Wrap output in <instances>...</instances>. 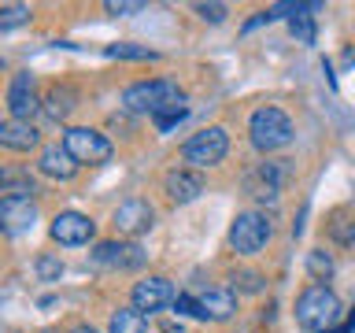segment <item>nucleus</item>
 <instances>
[{
	"label": "nucleus",
	"instance_id": "obj_1",
	"mask_svg": "<svg viewBox=\"0 0 355 333\" xmlns=\"http://www.w3.org/2000/svg\"><path fill=\"white\" fill-rule=\"evenodd\" d=\"M340 315H344L340 300L326 285H307L296 300V322L311 333H333L340 326Z\"/></svg>",
	"mask_w": 355,
	"mask_h": 333
},
{
	"label": "nucleus",
	"instance_id": "obj_2",
	"mask_svg": "<svg viewBox=\"0 0 355 333\" xmlns=\"http://www.w3.org/2000/svg\"><path fill=\"white\" fill-rule=\"evenodd\" d=\"M248 137L259 152H277L293 144V119L282 108H259L248 119Z\"/></svg>",
	"mask_w": 355,
	"mask_h": 333
},
{
	"label": "nucleus",
	"instance_id": "obj_3",
	"mask_svg": "<svg viewBox=\"0 0 355 333\" xmlns=\"http://www.w3.org/2000/svg\"><path fill=\"white\" fill-rule=\"evenodd\" d=\"M226 152H230V133L222 126H207V130L193 133V137L182 144V160L193 166V171H204V166L222 163Z\"/></svg>",
	"mask_w": 355,
	"mask_h": 333
},
{
	"label": "nucleus",
	"instance_id": "obj_4",
	"mask_svg": "<svg viewBox=\"0 0 355 333\" xmlns=\"http://www.w3.org/2000/svg\"><path fill=\"white\" fill-rule=\"evenodd\" d=\"M178 96H185V93H182L174 82H166V78H152V82H133V85H126V93H122V108H126V111H144V115H155L159 108L174 104Z\"/></svg>",
	"mask_w": 355,
	"mask_h": 333
},
{
	"label": "nucleus",
	"instance_id": "obj_5",
	"mask_svg": "<svg viewBox=\"0 0 355 333\" xmlns=\"http://www.w3.org/2000/svg\"><path fill=\"white\" fill-rule=\"evenodd\" d=\"M270 222H266L263 211H241L237 219L230 222V248L237 255H259L270 241Z\"/></svg>",
	"mask_w": 355,
	"mask_h": 333
},
{
	"label": "nucleus",
	"instance_id": "obj_6",
	"mask_svg": "<svg viewBox=\"0 0 355 333\" xmlns=\"http://www.w3.org/2000/svg\"><path fill=\"white\" fill-rule=\"evenodd\" d=\"M285 185V160H263L244 171V193L259 204H274Z\"/></svg>",
	"mask_w": 355,
	"mask_h": 333
},
{
	"label": "nucleus",
	"instance_id": "obj_7",
	"mask_svg": "<svg viewBox=\"0 0 355 333\" xmlns=\"http://www.w3.org/2000/svg\"><path fill=\"white\" fill-rule=\"evenodd\" d=\"M63 148L74 155V163L82 166V163H107L111 160V141L104 137V133H96V130H89V126H71V130H63Z\"/></svg>",
	"mask_w": 355,
	"mask_h": 333
},
{
	"label": "nucleus",
	"instance_id": "obj_8",
	"mask_svg": "<svg viewBox=\"0 0 355 333\" xmlns=\"http://www.w3.org/2000/svg\"><path fill=\"white\" fill-rule=\"evenodd\" d=\"M52 241L63 244V248H78V244H89L96 237V222L82 215V211H60L52 219Z\"/></svg>",
	"mask_w": 355,
	"mask_h": 333
},
{
	"label": "nucleus",
	"instance_id": "obj_9",
	"mask_svg": "<svg viewBox=\"0 0 355 333\" xmlns=\"http://www.w3.org/2000/svg\"><path fill=\"white\" fill-rule=\"evenodd\" d=\"M89 259H93V266H104V271H133V266L144 263V252L130 241H100Z\"/></svg>",
	"mask_w": 355,
	"mask_h": 333
},
{
	"label": "nucleus",
	"instance_id": "obj_10",
	"mask_svg": "<svg viewBox=\"0 0 355 333\" xmlns=\"http://www.w3.org/2000/svg\"><path fill=\"white\" fill-rule=\"evenodd\" d=\"M8 111H11V119H22V122H30L33 111H41L37 78H33L30 71H19L15 78H11V85H8Z\"/></svg>",
	"mask_w": 355,
	"mask_h": 333
},
{
	"label": "nucleus",
	"instance_id": "obj_11",
	"mask_svg": "<svg viewBox=\"0 0 355 333\" xmlns=\"http://www.w3.org/2000/svg\"><path fill=\"white\" fill-rule=\"evenodd\" d=\"M152 219H155V211L148 200H126V204H119L115 207V215H111V226H115L119 237H137V233L144 230H152Z\"/></svg>",
	"mask_w": 355,
	"mask_h": 333
},
{
	"label": "nucleus",
	"instance_id": "obj_12",
	"mask_svg": "<svg viewBox=\"0 0 355 333\" xmlns=\"http://www.w3.org/2000/svg\"><path fill=\"white\" fill-rule=\"evenodd\" d=\"M178 293H174V285L166 282V278L159 274H152V278H141L137 285H133V307L137 311H163L166 304H174Z\"/></svg>",
	"mask_w": 355,
	"mask_h": 333
},
{
	"label": "nucleus",
	"instance_id": "obj_13",
	"mask_svg": "<svg viewBox=\"0 0 355 333\" xmlns=\"http://www.w3.org/2000/svg\"><path fill=\"white\" fill-rule=\"evenodd\" d=\"M163 193L171 196V204H193L204 193V174L193 166H174L163 174Z\"/></svg>",
	"mask_w": 355,
	"mask_h": 333
},
{
	"label": "nucleus",
	"instance_id": "obj_14",
	"mask_svg": "<svg viewBox=\"0 0 355 333\" xmlns=\"http://www.w3.org/2000/svg\"><path fill=\"white\" fill-rule=\"evenodd\" d=\"M0 222H4V233L19 237V233L33 230V222H37V204H33V200H22V196H4L0 200Z\"/></svg>",
	"mask_w": 355,
	"mask_h": 333
},
{
	"label": "nucleus",
	"instance_id": "obj_15",
	"mask_svg": "<svg viewBox=\"0 0 355 333\" xmlns=\"http://www.w3.org/2000/svg\"><path fill=\"white\" fill-rule=\"evenodd\" d=\"M37 171L44 178H55V182H71V178L78 174V163L63 144H49V148L41 152V160H37Z\"/></svg>",
	"mask_w": 355,
	"mask_h": 333
},
{
	"label": "nucleus",
	"instance_id": "obj_16",
	"mask_svg": "<svg viewBox=\"0 0 355 333\" xmlns=\"http://www.w3.org/2000/svg\"><path fill=\"white\" fill-rule=\"evenodd\" d=\"M37 141H41V133L33 130L30 122H22V119L0 122V144H4L8 152H30V148H37Z\"/></svg>",
	"mask_w": 355,
	"mask_h": 333
},
{
	"label": "nucleus",
	"instance_id": "obj_17",
	"mask_svg": "<svg viewBox=\"0 0 355 333\" xmlns=\"http://www.w3.org/2000/svg\"><path fill=\"white\" fill-rule=\"evenodd\" d=\"M196 307L200 315L196 318H211V322H226L233 311H237V296L230 293V289H211V293L196 296Z\"/></svg>",
	"mask_w": 355,
	"mask_h": 333
},
{
	"label": "nucleus",
	"instance_id": "obj_18",
	"mask_svg": "<svg viewBox=\"0 0 355 333\" xmlns=\"http://www.w3.org/2000/svg\"><path fill=\"white\" fill-rule=\"evenodd\" d=\"M74 108H78V93L71 85H52L49 93H44V100H41V111H44L49 122H63Z\"/></svg>",
	"mask_w": 355,
	"mask_h": 333
},
{
	"label": "nucleus",
	"instance_id": "obj_19",
	"mask_svg": "<svg viewBox=\"0 0 355 333\" xmlns=\"http://www.w3.org/2000/svg\"><path fill=\"white\" fill-rule=\"evenodd\" d=\"M311 11H322V4H300V11L288 19V30H293V37H296L300 44H315V37H318Z\"/></svg>",
	"mask_w": 355,
	"mask_h": 333
},
{
	"label": "nucleus",
	"instance_id": "obj_20",
	"mask_svg": "<svg viewBox=\"0 0 355 333\" xmlns=\"http://www.w3.org/2000/svg\"><path fill=\"white\" fill-rule=\"evenodd\" d=\"M111 333H148V315L137 307H119L115 315H111Z\"/></svg>",
	"mask_w": 355,
	"mask_h": 333
},
{
	"label": "nucleus",
	"instance_id": "obj_21",
	"mask_svg": "<svg viewBox=\"0 0 355 333\" xmlns=\"http://www.w3.org/2000/svg\"><path fill=\"white\" fill-rule=\"evenodd\" d=\"M0 193L4 196H22V200H33V193H37V185H33V178L26 171H4V178H0Z\"/></svg>",
	"mask_w": 355,
	"mask_h": 333
},
{
	"label": "nucleus",
	"instance_id": "obj_22",
	"mask_svg": "<svg viewBox=\"0 0 355 333\" xmlns=\"http://www.w3.org/2000/svg\"><path fill=\"white\" fill-rule=\"evenodd\" d=\"M152 119H155V130H159V133H171L178 122H185V119H189V100H185V96H178L174 104L159 108Z\"/></svg>",
	"mask_w": 355,
	"mask_h": 333
},
{
	"label": "nucleus",
	"instance_id": "obj_23",
	"mask_svg": "<svg viewBox=\"0 0 355 333\" xmlns=\"http://www.w3.org/2000/svg\"><path fill=\"white\" fill-rule=\"evenodd\" d=\"M104 56H111V60H137V63H155V60H159V52H155V49H144V44H130V41L107 44Z\"/></svg>",
	"mask_w": 355,
	"mask_h": 333
},
{
	"label": "nucleus",
	"instance_id": "obj_24",
	"mask_svg": "<svg viewBox=\"0 0 355 333\" xmlns=\"http://www.w3.org/2000/svg\"><path fill=\"white\" fill-rule=\"evenodd\" d=\"M30 19H33V11H30L26 4H8L4 11H0V30L11 33L15 26H26Z\"/></svg>",
	"mask_w": 355,
	"mask_h": 333
},
{
	"label": "nucleus",
	"instance_id": "obj_25",
	"mask_svg": "<svg viewBox=\"0 0 355 333\" xmlns=\"http://www.w3.org/2000/svg\"><path fill=\"white\" fill-rule=\"evenodd\" d=\"M233 289H237V293H263V289H266V274H259V271H237V274H233Z\"/></svg>",
	"mask_w": 355,
	"mask_h": 333
},
{
	"label": "nucleus",
	"instance_id": "obj_26",
	"mask_svg": "<svg viewBox=\"0 0 355 333\" xmlns=\"http://www.w3.org/2000/svg\"><path fill=\"white\" fill-rule=\"evenodd\" d=\"M329 237L340 248H355V219H333L329 222Z\"/></svg>",
	"mask_w": 355,
	"mask_h": 333
},
{
	"label": "nucleus",
	"instance_id": "obj_27",
	"mask_svg": "<svg viewBox=\"0 0 355 333\" xmlns=\"http://www.w3.org/2000/svg\"><path fill=\"white\" fill-rule=\"evenodd\" d=\"M307 271H311L315 282H326V278L333 274V259L322 248H315V252H307Z\"/></svg>",
	"mask_w": 355,
	"mask_h": 333
},
{
	"label": "nucleus",
	"instance_id": "obj_28",
	"mask_svg": "<svg viewBox=\"0 0 355 333\" xmlns=\"http://www.w3.org/2000/svg\"><path fill=\"white\" fill-rule=\"evenodd\" d=\"M60 274H63V263L55 259V255H41L37 259V278L41 282H60Z\"/></svg>",
	"mask_w": 355,
	"mask_h": 333
},
{
	"label": "nucleus",
	"instance_id": "obj_29",
	"mask_svg": "<svg viewBox=\"0 0 355 333\" xmlns=\"http://www.w3.org/2000/svg\"><path fill=\"white\" fill-rule=\"evenodd\" d=\"M144 4H137V0H107L104 4V11L107 15H137Z\"/></svg>",
	"mask_w": 355,
	"mask_h": 333
},
{
	"label": "nucleus",
	"instance_id": "obj_30",
	"mask_svg": "<svg viewBox=\"0 0 355 333\" xmlns=\"http://www.w3.org/2000/svg\"><path fill=\"white\" fill-rule=\"evenodd\" d=\"M196 15L204 22H222L226 19V4H196Z\"/></svg>",
	"mask_w": 355,
	"mask_h": 333
},
{
	"label": "nucleus",
	"instance_id": "obj_31",
	"mask_svg": "<svg viewBox=\"0 0 355 333\" xmlns=\"http://www.w3.org/2000/svg\"><path fill=\"white\" fill-rule=\"evenodd\" d=\"M174 311H178V315H200V307H196V296H178L174 300Z\"/></svg>",
	"mask_w": 355,
	"mask_h": 333
},
{
	"label": "nucleus",
	"instance_id": "obj_32",
	"mask_svg": "<svg viewBox=\"0 0 355 333\" xmlns=\"http://www.w3.org/2000/svg\"><path fill=\"white\" fill-rule=\"evenodd\" d=\"M71 333H96V330H93V326H74Z\"/></svg>",
	"mask_w": 355,
	"mask_h": 333
},
{
	"label": "nucleus",
	"instance_id": "obj_33",
	"mask_svg": "<svg viewBox=\"0 0 355 333\" xmlns=\"http://www.w3.org/2000/svg\"><path fill=\"white\" fill-rule=\"evenodd\" d=\"M159 333H185L182 326H166V330H159Z\"/></svg>",
	"mask_w": 355,
	"mask_h": 333
},
{
	"label": "nucleus",
	"instance_id": "obj_34",
	"mask_svg": "<svg viewBox=\"0 0 355 333\" xmlns=\"http://www.w3.org/2000/svg\"><path fill=\"white\" fill-rule=\"evenodd\" d=\"M41 333H60V330H41Z\"/></svg>",
	"mask_w": 355,
	"mask_h": 333
}]
</instances>
